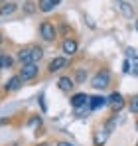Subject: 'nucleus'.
<instances>
[{
  "label": "nucleus",
  "mask_w": 138,
  "mask_h": 146,
  "mask_svg": "<svg viewBox=\"0 0 138 146\" xmlns=\"http://www.w3.org/2000/svg\"><path fill=\"white\" fill-rule=\"evenodd\" d=\"M132 71H134V75H136V77H138V61H136V63H134V69H132Z\"/></svg>",
  "instance_id": "23"
},
{
  "label": "nucleus",
  "mask_w": 138,
  "mask_h": 146,
  "mask_svg": "<svg viewBox=\"0 0 138 146\" xmlns=\"http://www.w3.org/2000/svg\"><path fill=\"white\" fill-rule=\"evenodd\" d=\"M57 146H73L71 142H57Z\"/></svg>",
  "instance_id": "22"
},
{
  "label": "nucleus",
  "mask_w": 138,
  "mask_h": 146,
  "mask_svg": "<svg viewBox=\"0 0 138 146\" xmlns=\"http://www.w3.org/2000/svg\"><path fill=\"white\" fill-rule=\"evenodd\" d=\"M2 44H4V34L0 32V46H2Z\"/></svg>",
  "instance_id": "24"
},
{
  "label": "nucleus",
  "mask_w": 138,
  "mask_h": 146,
  "mask_svg": "<svg viewBox=\"0 0 138 146\" xmlns=\"http://www.w3.org/2000/svg\"><path fill=\"white\" fill-rule=\"evenodd\" d=\"M130 71V61H124V73Z\"/></svg>",
  "instance_id": "21"
},
{
  "label": "nucleus",
  "mask_w": 138,
  "mask_h": 146,
  "mask_svg": "<svg viewBox=\"0 0 138 146\" xmlns=\"http://www.w3.org/2000/svg\"><path fill=\"white\" fill-rule=\"evenodd\" d=\"M103 105H107V99L105 97H89V103H87L89 111H97V109L103 107Z\"/></svg>",
  "instance_id": "16"
},
{
  "label": "nucleus",
  "mask_w": 138,
  "mask_h": 146,
  "mask_svg": "<svg viewBox=\"0 0 138 146\" xmlns=\"http://www.w3.org/2000/svg\"><path fill=\"white\" fill-rule=\"evenodd\" d=\"M14 67V57L8 53H0V69H12Z\"/></svg>",
  "instance_id": "15"
},
{
  "label": "nucleus",
  "mask_w": 138,
  "mask_h": 146,
  "mask_svg": "<svg viewBox=\"0 0 138 146\" xmlns=\"http://www.w3.org/2000/svg\"><path fill=\"white\" fill-rule=\"evenodd\" d=\"M107 107L111 109L113 115H118V113L126 107V101H124V97H122L120 93H113L111 97L107 99Z\"/></svg>",
  "instance_id": "5"
},
{
  "label": "nucleus",
  "mask_w": 138,
  "mask_h": 146,
  "mask_svg": "<svg viewBox=\"0 0 138 146\" xmlns=\"http://www.w3.org/2000/svg\"><path fill=\"white\" fill-rule=\"evenodd\" d=\"M116 124H118V117H116V115H113V117H111L109 121L105 122V130H103V132H105V134L109 136V134H111V132H113V130L116 128Z\"/></svg>",
  "instance_id": "19"
},
{
  "label": "nucleus",
  "mask_w": 138,
  "mask_h": 146,
  "mask_svg": "<svg viewBox=\"0 0 138 146\" xmlns=\"http://www.w3.org/2000/svg\"><path fill=\"white\" fill-rule=\"evenodd\" d=\"M111 79H113V75H111L109 69H99V71L91 77V87L95 91H105V89L111 85Z\"/></svg>",
  "instance_id": "1"
},
{
  "label": "nucleus",
  "mask_w": 138,
  "mask_h": 146,
  "mask_svg": "<svg viewBox=\"0 0 138 146\" xmlns=\"http://www.w3.org/2000/svg\"><path fill=\"white\" fill-rule=\"evenodd\" d=\"M61 51H63L65 57H73V55H77V51H79V42H77L73 36L63 38V42H61Z\"/></svg>",
  "instance_id": "6"
},
{
  "label": "nucleus",
  "mask_w": 138,
  "mask_h": 146,
  "mask_svg": "<svg viewBox=\"0 0 138 146\" xmlns=\"http://www.w3.org/2000/svg\"><path fill=\"white\" fill-rule=\"evenodd\" d=\"M136 28H138V20H136Z\"/></svg>",
  "instance_id": "27"
},
{
  "label": "nucleus",
  "mask_w": 138,
  "mask_h": 146,
  "mask_svg": "<svg viewBox=\"0 0 138 146\" xmlns=\"http://www.w3.org/2000/svg\"><path fill=\"white\" fill-rule=\"evenodd\" d=\"M30 55H32V63H40L44 59V48L38 46V44H32L30 46Z\"/></svg>",
  "instance_id": "13"
},
{
  "label": "nucleus",
  "mask_w": 138,
  "mask_h": 146,
  "mask_svg": "<svg viewBox=\"0 0 138 146\" xmlns=\"http://www.w3.org/2000/svg\"><path fill=\"white\" fill-rule=\"evenodd\" d=\"M22 87H24V81L18 77V73L10 75V79L4 83V91H6V93H16V91H20Z\"/></svg>",
  "instance_id": "8"
},
{
  "label": "nucleus",
  "mask_w": 138,
  "mask_h": 146,
  "mask_svg": "<svg viewBox=\"0 0 138 146\" xmlns=\"http://www.w3.org/2000/svg\"><path fill=\"white\" fill-rule=\"evenodd\" d=\"M18 8H20V4L14 2V0H6V2H2V4H0V18L14 16V14L18 12Z\"/></svg>",
  "instance_id": "7"
},
{
  "label": "nucleus",
  "mask_w": 138,
  "mask_h": 146,
  "mask_svg": "<svg viewBox=\"0 0 138 146\" xmlns=\"http://www.w3.org/2000/svg\"><path fill=\"white\" fill-rule=\"evenodd\" d=\"M87 103H89V95H85V93H75V95L71 97V107H73V109L87 107Z\"/></svg>",
  "instance_id": "10"
},
{
  "label": "nucleus",
  "mask_w": 138,
  "mask_h": 146,
  "mask_svg": "<svg viewBox=\"0 0 138 146\" xmlns=\"http://www.w3.org/2000/svg\"><path fill=\"white\" fill-rule=\"evenodd\" d=\"M87 77H89V73H87L85 67H77L71 79H73V83H75V85H81V83H85V81H87Z\"/></svg>",
  "instance_id": "14"
},
{
  "label": "nucleus",
  "mask_w": 138,
  "mask_h": 146,
  "mask_svg": "<svg viewBox=\"0 0 138 146\" xmlns=\"http://www.w3.org/2000/svg\"><path fill=\"white\" fill-rule=\"evenodd\" d=\"M16 59L20 61V65L32 63V55H30V46H24V48L18 49V53H16Z\"/></svg>",
  "instance_id": "12"
},
{
  "label": "nucleus",
  "mask_w": 138,
  "mask_h": 146,
  "mask_svg": "<svg viewBox=\"0 0 138 146\" xmlns=\"http://www.w3.org/2000/svg\"><path fill=\"white\" fill-rule=\"evenodd\" d=\"M73 87H75V83H73V79H71L69 75H61V77H57V89H59L61 93H71Z\"/></svg>",
  "instance_id": "9"
},
{
  "label": "nucleus",
  "mask_w": 138,
  "mask_h": 146,
  "mask_svg": "<svg viewBox=\"0 0 138 146\" xmlns=\"http://www.w3.org/2000/svg\"><path fill=\"white\" fill-rule=\"evenodd\" d=\"M65 67H69V59L65 55H57L47 63V75H55V73L63 71Z\"/></svg>",
  "instance_id": "4"
},
{
  "label": "nucleus",
  "mask_w": 138,
  "mask_h": 146,
  "mask_svg": "<svg viewBox=\"0 0 138 146\" xmlns=\"http://www.w3.org/2000/svg\"><path fill=\"white\" fill-rule=\"evenodd\" d=\"M128 111L132 113V115H138V95H134V97H130V101H128Z\"/></svg>",
  "instance_id": "20"
},
{
  "label": "nucleus",
  "mask_w": 138,
  "mask_h": 146,
  "mask_svg": "<svg viewBox=\"0 0 138 146\" xmlns=\"http://www.w3.org/2000/svg\"><path fill=\"white\" fill-rule=\"evenodd\" d=\"M38 75H40V63H26V65H20V69H18V77L24 83L36 81Z\"/></svg>",
  "instance_id": "3"
},
{
  "label": "nucleus",
  "mask_w": 138,
  "mask_h": 146,
  "mask_svg": "<svg viewBox=\"0 0 138 146\" xmlns=\"http://www.w3.org/2000/svg\"><path fill=\"white\" fill-rule=\"evenodd\" d=\"M38 34L42 38V42H46V44H53L57 40V28L49 20H44L42 24L38 26Z\"/></svg>",
  "instance_id": "2"
},
{
  "label": "nucleus",
  "mask_w": 138,
  "mask_h": 146,
  "mask_svg": "<svg viewBox=\"0 0 138 146\" xmlns=\"http://www.w3.org/2000/svg\"><path fill=\"white\" fill-rule=\"evenodd\" d=\"M36 6H38V10H40V12H44V14H49V12H53V10L57 8L55 0H38V2H36Z\"/></svg>",
  "instance_id": "11"
},
{
  "label": "nucleus",
  "mask_w": 138,
  "mask_h": 146,
  "mask_svg": "<svg viewBox=\"0 0 138 146\" xmlns=\"http://www.w3.org/2000/svg\"><path fill=\"white\" fill-rule=\"evenodd\" d=\"M59 2H61V0H55V4H59Z\"/></svg>",
  "instance_id": "25"
},
{
  "label": "nucleus",
  "mask_w": 138,
  "mask_h": 146,
  "mask_svg": "<svg viewBox=\"0 0 138 146\" xmlns=\"http://www.w3.org/2000/svg\"><path fill=\"white\" fill-rule=\"evenodd\" d=\"M116 4H118V8L122 10V14H124L126 18H134V10H132V6H130L128 2H124V0H116Z\"/></svg>",
  "instance_id": "17"
},
{
  "label": "nucleus",
  "mask_w": 138,
  "mask_h": 146,
  "mask_svg": "<svg viewBox=\"0 0 138 146\" xmlns=\"http://www.w3.org/2000/svg\"><path fill=\"white\" fill-rule=\"evenodd\" d=\"M22 12H24V14H28V16L36 14V12H38L36 2H34V0H26V2H22Z\"/></svg>",
  "instance_id": "18"
},
{
  "label": "nucleus",
  "mask_w": 138,
  "mask_h": 146,
  "mask_svg": "<svg viewBox=\"0 0 138 146\" xmlns=\"http://www.w3.org/2000/svg\"><path fill=\"white\" fill-rule=\"evenodd\" d=\"M2 2H6V0H0V4H2Z\"/></svg>",
  "instance_id": "26"
}]
</instances>
